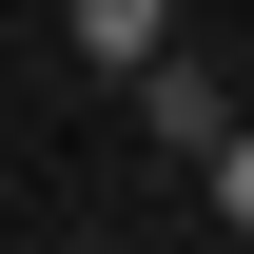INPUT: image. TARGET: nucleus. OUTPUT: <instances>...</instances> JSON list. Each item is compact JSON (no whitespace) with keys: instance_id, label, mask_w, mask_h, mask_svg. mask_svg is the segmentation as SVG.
<instances>
[{"instance_id":"nucleus-3","label":"nucleus","mask_w":254,"mask_h":254,"mask_svg":"<svg viewBox=\"0 0 254 254\" xmlns=\"http://www.w3.org/2000/svg\"><path fill=\"white\" fill-rule=\"evenodd\" d=\"M195 176H215V215L254 235V118H235V137H215V157H195Z\"/></svg>"},{"instance_id":"nucleus-1","label":"nucleus","mask_w":254,"mask_h":254,"mask_svg":"<svg viewBox=\"0 0 254 254\" xmlns=\"http://www.w3.org/2000/svg\"><path fill=\"white\" fill-rule=\"evenodd\" d=\"M137 118H157V157H215L235 98H215V59H176V39H157V59H137Z\"/></svg>"},{"instance_id":"nucleus-2","label":"nucleus","mask_w":254,"mask_h":254,"mask_svg":"<svg viewBox=\"0 0 254 254\" xmlns=\"http://www.w3.org/2000/svg\"><path fill=\"white\" fill-rule=\"evenodd\" d=\"M78 39H98V59H157V39H176V0H78Z\"/></svg>"}]
</instances>
